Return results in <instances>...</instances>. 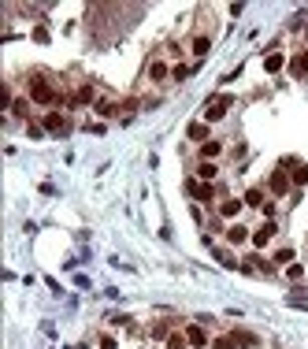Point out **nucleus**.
Wrapping results in <instances>:
<instances>
[{
  "instance_id": "obj_1",
  "label": "nucleus",
  "mask_w": 308,
  "mask_h": 349,
  "mask_svg": "<svg viewBox=\"0 0 308 349\" xmlns=\"http://www.w3.org/2000/svg\"><path fill=\"white\" fill-rule=\"evenodd\" d=\"M30 100L34 104H56L60 97H56V89L45 78H30Z\"/></svg>"
},
{
  "instance_id": "obj_2",
  "label": "nucleus",
  "mask_w": 308,
  "mask_h": 349,
  "mask_svg": "<svg viewBox=\"0 0 308 349\" xmlns=\"http://www.w3.org/2000/svg\"><path fill=\"white\" fill-rule=\"evenodd\" d=\"M230 104H234V97H230V93H223V97H212L208 104H204V123H216V119H223Z\"/></svg>"
},
{
  "instance_id": "obj_3",
  "label": "nucleus",
  "mask_w": 308,
  "mask_h": 349,
  "mask_svg": "<svg viewBox=\"0 0 308 349\" xmlns=\"http://www.w3.org/2000/svg\"><path fill=\"white\" fill-rule=\"evenodd\" d=\"M275 234H278V223H275V219H264V227L253 230V245H256V249H264V245L271 242Z\"/></svg>"
},
{
  "instance_id": "obj_4",
  "label": "nucleus",
  "mask_w": 308,
  "mask_h": 349,
  "mask_svg": "<svg viewBox=\"0 0 308 349\" xmlns=\"http://www.w3.org/2000/svg\"><path fill=\"white\" fill-rule=\"evenodd\" d=\"M45 130H52V134H71V123L60 115V111H49L45 115Z\"/></svg>"
},
{
  "instance_id": "obj_5",
  "label": "nucleus",
  "mask_w": 308,
  "mask_h": 349,
  "mask_svg": "<svg viewBox=\"0 0 308 349\" xmlns=\"http://www.w3.org/2000/svg\"><path fill=\"white\" fill-rule=\"evenodd\" d=\"M267 190H271L275 197H282L286 190H290V178H286V171H271V175H267Z\"/></svg>"
},
{
  "instance_id": "obj_6",
  "label": "nucleus",
  "mask_w": 308,
  "mask_h": 349,
  "mask_svg": "<svg viewBox=\"0 0 308 349\" xmlns=\"http://www.w3.org/2000/svg\"><path fill=\"white\" fill-rule=\"evenodd\" d=\"M186 190H190L193 197H197L201 204H208L212 197H216V190H212V182H186Z\"/></svg>"
},
{
  "instance_id": "obj_7",
  "label": "nucleus",
  "mask_w": 308,
  "mask_h": 349,
  "mask_svg": "<svg viewBox=\"0 0 308 349\" xmlns=\"http://www.w3.org/2000/svg\"><path fill=\"white\" fill-rule=\"evenodd\" d=\"M186 338H190L193 349H204V345H208V334H204L201 323H190V327H186Z\"/></svg>"
},
{
  "instance_id": "obj_8",
  "label": "nucleus",
  "mask_w": 308,
  "mask_h": 349,
  "mask_svg": "<svg viewBox=\"0 0 308 349\" xmlns=\"http://www.w3.org/2000/svg\"><path fill=\"white\" fill-rule=\"evenodd\" d=\"M249 238H253V234H249V227H241V223H230V227H227V242L230 245H241Z\"/></svg>"
},
{
  "instance_id": "obj_9",
  "label": "nucleus",
  "mask_w": 308,
  "mask_h": 349,
  "mask_svg": "<svg viewBox=\"0 0 308 349\" xmlns=\"http://www.w3.org/2000/svg\"><path fill=\"white\" fill-rule=\"evenodd\" d=\"M282 67H286V56H282V52H271V56H264V71H267V74H278Z\"/></svg>"
},
{
  "instance_id": "obj_10",
  "label": "nucleus",
  "mask_w": 308,
  "mask_h": 349,
  "mask_svg": "<svg viewBox=\"0 0 308 349\" xmlns=\"http://www.w3.org/2000/svg\"><path fill=\"white\" fill-rule=\"evenodd\" d=\"M186 134H190V141H208V123H190V130H186Z\"/></svg>"
},
{
  "instance_id": "obj_11",
  "label": "nucleus",
  "mask_w": 308,
  "mask_h": 349,
  "mask_svg": "<svg viewBox=\"0 0 308 349\" xmlns=\"http://www.w3.org/2000/svg\"><path fill=\"white\" fill-rule=\"evenodd\" d=\"M216 175H219V167L212 164V160H201V167H197V178H201V182H212Z\"/></svg>"
},
{
  "instance_id": "obj_12",
  "label": "nucleus",
  "mask_w": 308,
  "mask_h": 349,
  "mask_svg": "<svg viewBox=\"0 0 308 349\" xmlns=\"http://www.w3.org/2000/svg\"><path fill=\"white\" fill-rule=\"evenodd\" d=\"M219 153H223V141H212V138H208V141L201 145V160H216Z\"/></svg>"
},
{
  "instance_id": "obj_13",
  "label": "nucleus",
  "mask_w": 308,
  "mask_h": 349,
  "mask_svg": "<svg viewBox=\"0 0 308 349\" xmlns=\"http://www.w3.org/2000/svg\"><path fill=\"white\" fill-rule=\"evenodd\" d=\"M245 204H249V208H264V190H260V186H253V190H245Z\"/></svg>"
},
{
  "instance_id": "obj_14",
  "label": "nucleus",
  "mask_w": 308,
  "mask_h": 349,
  "mask_svg": "<svg viewBox=\"0 0 308 349\" xmlns=\"http://www.w3.org/2000/svg\"><path fill=\"white\" fill-rule=\"evenodd\" d=\"M241 204H245V201H223L219 204V215H223V219H234V215L241 212Z\"/></svg>"
},
{
  "instance_id": "obj_15",
  "label": "nucleus",
  "mask_w": 308,
  "mask_h": 349,
  "mask_svg": "<svg viewBox=\"0 0 308 349\" xmlns=\"http://www.w3.org/2000/svg\"><path fill=\"white\" fill-rule=\"evenodd\" d=\"M167 74H171V71H167V63H160V60H156L152 67H148V78H152V82H164Z\"/></svg>"
},
{
  "instance_id": "obj_16",
  "label": "nucleus",
  "mask_w": 308,
  "mask_h": 349,
  "mask_svg": "<svg viewBox=\"0 0 308 349\" xmlns=\"http://www.w3.org/2000/svg\"><path fill=\"white\" fill-rule=\"evenodd\" d=\"M290 71H293V74H308V52H301V56H293V63H290Z\"/></svg>"
},
{
  "instance_id": "obj_17",
  "label": "nucleus",
  "mask_w": 308,
  "mask_h": 349,
  "mask_svg": "<svg viewBox=\"0 0 308 349\" xmlns=\"http://www.w3.org/2000/svg\"><path fill=\"white\" fill-rule=\"evenodd\" d=\"M275 264H282V268H290V264H293V249H290V245H282V249L275 253Z\"/></svg>"
},
{
  "instance_id": "obj_18",
  "label": "nucleus",
  "mask_w": 308,
  "mask_h": 349,
  "mask_svg": "<svg viewBox=\"0 0 308 349\" xmlns=\"http://www.w3.org/2000/svg\"><path fill=\"white\" fill-rule=\"evenodd\" d=\"M186 345H190V338H186V334H179V331L167 334V349H186Z\"/></svg>"
},
{
  "instance_id": "obj_19",
  "label": "nucleus",
  "mask_w": 308,
  "mask_h": 349,
  "mask_svg": "<svg viewBox=\"0 0 308 349\" xmlns=\"http://www.w3.org/2000/svg\"><path fill=\"white\" fill-rule=\"evenodd\" d=\"M212 349H238V342H234V334H223V338L212 342Z\"/></svg>"
},
{
  "instance_id": "obj_20",
  "label": "nucleus",
  "mask_w": 308,
  "mask_h": 349,
  "mask_svg": "<svg viewBox=\"0 0 308 349\" xmlns=\"http://www.w3.org/2000/svg\"><path fill=\"white\" fill-rule=\"evenodd\" d=\"M208 49H212L208 37H197V41H193V52H197V56H208Z\"/></svg>"
},
{
  "instance_id": "obj_21",
  "label": "nucleus",
  "mask_w": 308,
  "mask_h": 349,
  "mask_svg": "<svg viewBox=\"0 0 308 349\" xmlns=\"http://www.w3.org/2000/svg\"><path fill=\"white\" fill-rule=\"evenodd\" d=\"M86 100H93V86H82L78 97H74V104H86Z\"/></svg>"
},
{
  "instance_id": "obj_22",
  "label": "nucleus",
  "mask_w": 308,
  "mask_h": 349,
  "mask_svg": "<svg viewBox=\"0 0 308 349\" xmlns=\"http://www.w3.org/2000/svg\"><path fill=\"white\" fill-rule=\"evenodd\" d=\"M234 342H238V345H256V338L245 334V331H234Z\"/></svg>"
},
{
  "instance_id": "obj_23",
  "label": "nucleus",
  "mask_w": 308,
  "mask_h": 349,
  "mask_svg": "<svg viewBox=\"0 0 308 349\" xmlns=\"http://www.w3.org/2000/svg\"><path fill=\"white\" fill-rule=\"evenodd\" d=\"M286 275H290V279H301V275H304V264H290V268H286Z\"/></svg>"
},
{
  "instance_id": "obj_24",
  "label": "nucleus",
  "mask_w": 308,
  "mask_h": 349,
  "mask_svg": "<svg viewBox=\"0 0 308 349\" xmlns=\"http://www.w3.org/2000/svg\"><path fill=\"white\" fill-rule=\"evenodd\" d=\"M12 111L15 115H26V100H12Z\"/></svg>"
},
{
  "instance_id": "obj_25",
  "label": "nucleus",
  "mask_w": 308,
  "mask_h": 349,
  "mask_svg": "<svg viewBox=\"0 0 308 349\" xmlns=\"http://www.w3.org/2000/svg\"><path fill=\"white\" fill-rule=\"evenodd\" d=\"M100 349H115V338H100Z\"/></svg>"
},
{
  "instance_id": "obj_26",
  "label": "nucleus",
  "mask_w": 308,
  "mask_h": 349,
  "mask_svg": "<svg viewBox=\"0 0 308 349\" xmlns=\"http://www.w3.org/2000/svg\"><path fill=\"white\" fill-rule=\"evenodd\" d=\"M304 37H308V30H304Z\"/></svg>"
}]
</instances>
